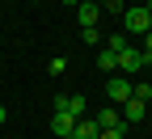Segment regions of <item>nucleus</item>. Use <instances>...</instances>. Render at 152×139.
Here are the masks:
<instances>
[{
	"label": "nucleus",
	"instance_id": "1",
	"mask_svg": "<svg viewBox=\"0 0 152 139\" xmlns=\"http://www.w3.org/2000/svg\"><path fill=\"white\" fill-rule=\"evenodd\" d=\"M123 25H127V34H148V30H152V13H148L144 4H131V9L123 13Z\"/></svg>",
	"mask_w": 152,
	"mask_h": 139
},
{
	"label": "nucleus",
	"instance_id": "2",
	"mask_svg": "<svg viewBox=\"0 0 152 139\" xmlns=\"http://www.w3.org/2000/svg\"><path fill=\"white\" fill-rule=\"evenodd\" d=\"M106 97L114 106H127L131 101V80H127V76H110V80H106Z\"/></svg>",
	"mask_w": 152,
	"mask_h": 139
},
{
	"label": "nucleus",
	"instance_id": "3",
	"mask_svg": "<svg viewBox=\"0 0 152 139\" xmlns=\"http://www.w3.org/2000/svg\"><path fill=\"white\" fill-rule=\"evenodd\" d=\"M55 110H64V114H72L76 122H80V118H85V110H89V101H85L80 93H76V97H68V93H59V97H55Z\"/></svg>",
	"mask_w": 152,
	"mask_h": 139
},
{
	"label": "nucleus",
	"instance_id": "4",
	"mask_svg": "<svg viewBox=\"0 0 152 139\" xmlns=\"http://www.w3.org/2000/svg\"><path fill=\"white\" fill-rule=\"evenodd\" d=\"M140 68H148V55H144L140 47H127V51L118 55V72H140Z\"/></svg>",
	"mask_w": 152,
	"mask_h": 139
},
{
	"label": "nucleus",
	"instance_id": "5",
	"mask_svg": "<svg viewBox=\"0 0 152 139\" xmlns=\"http://www.w3.org/2000/svg\"><path fill=\"white\" fill-rule=\"evenodd\" d=\"M51 131L59 135V139H72V131H76V118H72V114H64V110H55V114H51Z\"/></svg>",
	"mask_w": 152,
	"mask_h": 139
},
{
	"label": "nucleus",
	"instance_id": "6",
	"mask_svg": "<svg viewBox=\"0 0 152 139\" xmlns=\"http://www.w3.org/2000/svg\"><path fill=\"white\" fill-rule=\"evenodd\" d=\"M76 21H80V30H89V25H97L102 21V4H76Z\"/></svg>",
	"mask_w": 152,
	"mask_h": 139
},
{
	"label": "nucleus",
	"instance_id": "7",
	"mask_svg": "<svg viewBox=\"0 0 152 139\" xmlns=\"http://www.w3.org/2000/svg\"><path fill=\"white\" fill-rule=\"evenodd\" d=\"M93 122H97L102 131H114V127H123V114L114 110V106H102L97 114H93Z\"/></svg>",
	"mask_w": 152,
	"mask_h": 139
},
{
	"label": "nucleus",
	"instance_id": "8",
	"mask_svg": "<svg viewBox=\"0 0 152 139\" xmlns=\"http://www.w3.org/2000/svg\"><path fill=\"white\" fill-rule=\"evenodd\" d=\"M144 106H148V101H135V97H131V101L118 110V114H123V127H127V122H131V127H135V122H144Z\"/></svg>",
	"mask_w": 152,
	"mask_h": 139
},
{
	"label": "nucleus",
	"instance_id": "9",
	"mask_svg": "<svg viewBox=\"0 0 152 139\" xmlns=\"http://www.w3.org/2000/svg\"><path fill=\"white\" fill-rule=\"evenodd\" d=\"M102 135V127L93 122V118H80V122H76V131H72V139H97Z\"/></svg>",
	"mask_w": 152,
	"mask_h": 139
},
{
	"label": "nucleus",
	"instance_id": "10",
	"mask_svg": "<svg viewBox=\"0 0 152 139\" xmlns=\"http://www.w3.org/2000/svg\"><path fill=\"white\" fill-rule=\"evenodd\" d=\"M97 68H102V72H118V55H114V51L106 47V51L97 55Z\"/></svg>",
	"mask_w": 152,
	"mask_h": 139
},
{
	"label": "nucleus",
	"instance_id": "11",
	"mask_svg": "<svg viewBox=\"0 0 152 139\" xmlns=\"http://www.w3.org/2000/svg\"><path fill=\"white\" fill-rule=\"evenodd\" d=\"M127 38H131V34H110V51H114V55H123V51L131 47Z\"/></svg>",
	"mask_w": 152,
	"mask_h": 139
},
{
	"label": "nucleus",
	"instance_id": "12",
	"mask_svg": "<svg viewBox=\"0 0 152 139\" xmlns=\"http://www.w3.org/2000/svg\"><path fill=\"white\" fill-rule=\"evenodd\" d=\"M80 38H85L89 47H97V42H102V34H97V25H89V30H80Z\"/></svg>",
	"mask_w": 152,
	"mask_h": 139
},
{
	"label": "nucleus",
	"instance_id": "13",
	"mask_svg": "<svg viewBox=\"0 0 152 139\" xmlns=\"http://www.w3.org/2000/svg\"><path fill=\"white\" fill-rule=\"evenodd\" d=\"M102 9H106V13H127V4H123V0H106Z\"/></svg>",
	"mask_w": 152,
	"mask_h": 139
},
{
	"label": "nucleus",
	"instance_id": "14",
	"mask_svg": "<svg viewBox=\"0 0 152 139\" xmlns=\"http://www.w3.org/2000/svg\"><path fill=\"white\" fill-rule=\"evenodd\" d=\"M97 139H123V127H114V131H102Z\"/></svg>",
	"mask_w": 152,
	"mask_h": 139
},
{
	"label": "nucleus",
	"instance_id": "15",
	"mask_svg": "<svg viewBox=\"0 0 152 139\" xmlns=\"http://www.w3.org/2000/svg\"><path fill=\"white\" fill-rule=\"evenodd\" d=\"M140 51H144V55H152V30L144 34V47H140Z\"/></svg>",
	"mask_w": 152,
	"mask_h": 139
},
{
	"label": "nucleus",
	"instance_id": "16",
	"mask_svg": "<svg viewBox=\"0 0 152 139\" xmlns=\"http://www.w3.org/2000/svg\"><path fill=\"white\" fill-rule=\"evenodd\" d=\"M4 118H9V114H4V106H0V122H4Z\"/></svg>",
	"mask_w": 152,
	"mask_h": 139
},
{
	"label": "nucleus",
	"instance_id": "17",
	"mask_svg": "<svg viewBox=\"0 0 152 139\" xmlns=\"http://www.w3.org/2000/svg\"><path fill=\"white\" fill-rule=\"evenodd\" d=\"M144 9H148V13H152V0H148V4H144Z\"/></svg>",
	"mask_w": 152,
	"mask_h": 139
},
{
	"label": "nucleus",
	"instance_id": "18",
	"mask_svg": "<svg viewBox=\"0 0 152 139\" xmlns=\"http://www.w3.org/2000/svg\"><path fill=\"white\" fill-rule=\"evenodd\" d=\"M148 63H152V55H148Z\"/></svg>",
	"mask_w": 152,
	"mask_h": 139
}]
</instances>
